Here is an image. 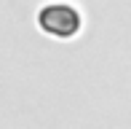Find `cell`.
Returning <instances> with one entry per match:
<instances>
[{
  "label": "cell",
  "mask_w": 131,
  "mask_h": 129,
  "mask_svg": "<svg viewBox=\"0 0 131 129\" xmlns=\"http://www.w3.org/2000/svg\"><path fill=\"white\" fill-rule=\"evenodd\" d=\"M40 27L46 32L56 35V38H72L80 27V16L75 8L64 3H53V5H46L40 11Z\"/></svg>",
  "instance_id": "6da1fadb"
}]
</instances>
